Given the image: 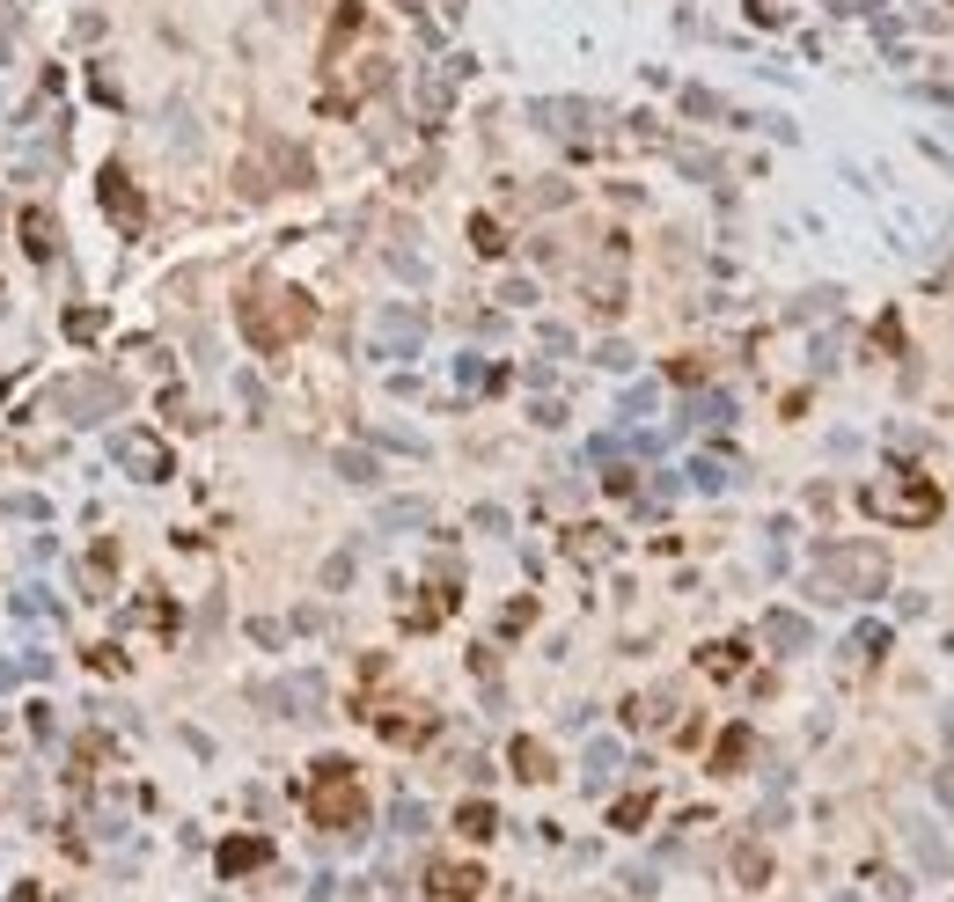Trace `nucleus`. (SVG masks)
Listing matches in <instances>:
<instances>
[{
  "label": "nucleus",
  "mask_w": 954,
  "mask_h": 902,
  "mask_svg": "<svg viewBox=\"0 0 954 902\" xmlns=\"http://www.w3.org/2000/svg\"><path fill=\"white\" fill-rule=\"evenodd\" d=\"M22 249H30L37 265L59 249V228H52V213H22Z\"/></svg>",
  "instance_id": "8"
},
{
  "label": "nucleus",
  "mask_w": 954,
  "mask_h": 902,
  "mask_svg": "<svg viewBox=\"0 0 954 902\" xmlns=\"http://www.w3.org/2000/svg\"><path fill=\"white\" fill-rule=\"evenodd\" d=\"M257 859H265V844H257V836H243V844H228V851H221V866H228V873L257 866Z\"/></svg>",
  "instance_id": "16"
},
{
  "label": "nucleus",
  "mask_w": 954,
  "mask_h": 902,
  "mask_svg": "<svg viewBox=\"0 0 954 902\" xmlns=\"http://www.w3.org/2000/svg\"><path fill=\"white\" fill-rule=\"evenodd\" d=\"M456 830L470 836V844H485V836H493V807H485V800H470V807L456 814Z\"/></svg>",
  "instance_id": "13"
},
{
  "label": "nucleus",
  "mask_w": 954,
  "mask_h": 902,
  "mask_svg": "<svg viewBox=\"0 0 954 902\" xmlns=\"http://www.w3.org/2000/svg\"><path fill=\"white\" fill-rule=\"evenodd\" d=\"M882 587H888V558L874 543H830L808 572L815 601H874Z\"/></svg>",
  "instance_id": "2"
},
{
  "label": "nucleus",
  "mask_w": 954,
  "mask_h": 902,
  "mask_svg": "<svg viewBox=\"0 0 954 902\" xmlns=\"http://www.w3.org/2000/svg\"><path fill=\"white\" fill-rule=\"evenodd\" d=\"M426 881H434V895H448V902H477L485 873H477V866H434Z\"/></svg>",
  "instance_id": "6"
},
{
  "label": "nucleus",
  "mask_w": 954,
  "mask_h": 902,
  "mask_svg": "<svg viewBox=\"0 0 954 902\" xmlns=\"http://www.w3.org/2000/svg\"><path fill=\"white\" fill-rule=\"evenodd\" d=\"M734 866H742V881H763V873H771V859H763V851H742Z\"/></svg>",
  "instance_id": "21"
},
{
  "label": "nucleus",
  "mask_w": 954,
  "mask_h": 902,
  "mask_svg": "<svg viewBox=\"0 0 954 902\" xmlns=\"http://www.w3.org/2000/svg\"><path fill=\"white\" fill-rule=\"evenodd\" d=\"M470 243L485 249V257H499V249H507V243H499V228H493V213H477V220H470Z\"/></svg>",
  "instance_id": "18"
},
{
  "label": "nucleus",
  "mask_w": 954,
  "mask_h": 902,
  "mask_svg": "<svg viewBox=\"0 0 954 902\" xmlns=\"http://www.w3.org/2000/svg\"><path fill=\"white\" fill-rule=\"evenodd\" d=\"M309 814H317V830H338V836L368 830V793H360V778H353V763L345 756L317 763V778H309Z\"/></svg>",
  "instance_id": "4"
},
{
  "label": "nucleus",
  "mask_w": 954,
  "mask_h": 902,
  "mask_svg": "<svg viewBox=\"0 0 954 902\" xmlns=\"http://www.w3.org/2000/svg\"><path fill=\"white\" fill-rule=\"evenodd\" d=\"M859 507L874 513V521H888V529H925L940 513V484L925 478V470H888V478L859 484Z\"/></svg>",
  "instance_id": "3"
},
{
  "label": "nucleus",
  "mask_w": 954,
  "mask_h": 902,
  "mask_svg": "<svg viewBox=\"0 0 954 902\" xmlns=\"http://www.w3.org/2000/svg\"><path fill=\"white\" fill-rule=\"evenodd\" d=\"M118 455L133 462L140 478H169V448H162V441H140V433H125V441H118Z\"/></svg>",
  "instance_id": "7"
},
{
  "label": "nucleus",
  "mask_w": 954,
  "mask_h": 902,
  "mask_svg": "<svg viewBox=\"0 0 954 902\" xmlns=\"http://www.w3.org/2000/svg\"><path fill=\"white\" fill-rule=\"evenodd\" d=\"M742 756H749V726H727L720 748H712V771H720V778H734V771H742Z\"/></svg>",
  "instance_id": "10"
},
{
  "label": "nucleus",
  "mask_w": 954,
  "mask_h": 902,
  "mask_svg": "<svg viewBox=\"0 0 954 902\" xmlns=\"http://www.w3.org/2000/svg\"><path fill=\"white\" fill-rule=\"evenodd\" d=\"M646 814H654V800H646V793H639V800H624V807H617V830H639Z\"/></svg>",
  "instance_id": "19"
},
{
  "label": "nucleus",
  "mask_w": 954,
  "mask_h": 902,
  "mask_svg": "<svg viewBox=\"0 0 954 902\" xmlns=\"http://www.w3.org/2000/svg\"><path fill=\"white\" fill-rule=\"evenodd\" d=\"M763 638H771V646H786V654H800V646H808V624L786 617V609H771V617H763Z\"/></svg>",
  "instance_id": "11"
},
{
  "label": "nucleus",
  "mask_w": 954,
  "mask_h": 902,
  "mask_svg": "<svg viewBox=\"0 0 954 902\" xmlns=\"http://www.w3.org/2000/svg\"><path fill=\"white\" fill-rule=\"evenodd\" d=\"M845 654H851V660H882V654H888V631H882V624H866V631H851Z\"/></svg>",
  "instance_id": "14"
},
{
  "label": "nucleus",
  "mask_w": 954,
  "mask_h": 902,
  "mask_svg": "<svg viewBox=\"0 0 954 902\" xmlns=\"http://www.w3.org/2000/svg\"><path fill=\"white\" fill-rule=\"evenodd\" d=\"M573 558H610V529H573Z\"/></svg>",
  "instance_id": "17"
},
{
  "label": "nucleus",
  "mask_w": 954,
  "mask_h": 902,
  "mask_svg": "<svg viewBox=\"0 0 954 902\" xmlns=\"http://www.w3.org/2000/svg\"><path fill=\"white\" fill-rule=\"evenodd\" d=\"M514 771H522L529 785H544L551 778V748L544 742H514Z\"/></svg>",
  "instance_id": "12"
},
{
  "label": "nucleus",
  "mask_w": 954,
  "mask_h": 902,
  "mask_svg": "<svg viewBox=\"0 0 954 902\" xmlns=\"http://www.w3.org/2000/svg\"><path fill=\"white\" fill-rule=\"evenodd\" d=\"M382 345L389 353H411V345H419V308H389L382 316Z\"/></svg>",
  "instance_id": "9"
},
{
  "label": "nucleus",
  "mask_w": 954,
  "mask_h": 902,
  "mask_svg": "<svg viewBox=\"0 0 954 902\" xmlns=\"http://www.w3.org/2000/svg\"><path fill=\"white\" fill-rule=\"evenodd\" d=\"M683 110H690V118H720V96H705V89H683Z\"/></svg>",
  "instance_id": "20"
},
{
  "label": "nucleus",
  "mask_w": 954,
  "mask_h": 902,
  "mask_svg": "<svg viewBox=\"0 0 954 902\" xmlns=\"http://www.w3.org/2000/svg\"><path fill=\"white\" fill-rule=\"evenodd\" d=\"M705 675H742V646H734V638L705 646Z\"/></svg>",
  "instance_id": "15"
},
{
  "label": "nucleus",
  "mask_w": 954,
  "mask_h": 902,
  "mask_svg": "<svg viewBox=\"0 0 954 902\" xmlns=\"http://www.w3.org/2000/svg\"><path fill=\"white\" fill-rule=\"evenodd\" d=\"M243 337L257 345V353H286L294 337H309V323H317V301L301 294V286H272V280H257L243 294Z\"/></svg>",
  "instance_id": "1"
},
{
  "label": "nucleus",
  "mask_w": 954,
  "mask_h": 902,
  "mask_svg": "<svg viewBox=\"0 0 954 902\" xmlns=\"http://www.w3.org/2000/svg\"><path fill=\"white\" fill-rule=\"evenodd\" d=\"M104 206L118 213V228H125V235H133V228H140V220H147V206H140V198H133V184H125V169H118V161H110V169H104Z\"/></svg>",
  "instance_id": "5"
}]
</instances>
